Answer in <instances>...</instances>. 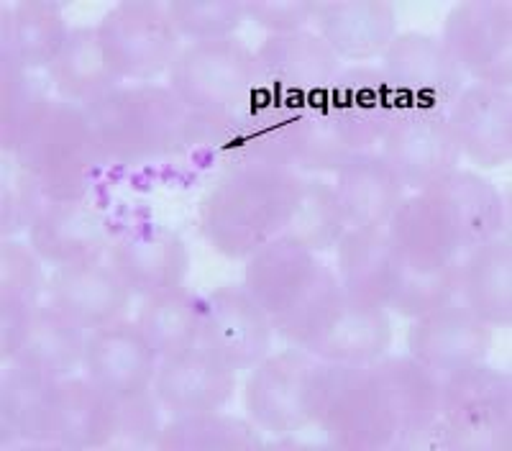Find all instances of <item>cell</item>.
<instances>
[{
    "instance_id": "8",
    "label": "cell",
    "mask_w": 512,
    "mask_h": 451,
    "mask_svg": "<svg viewBox=\"0 0 512 451\" xmlns=\"http://www.w3.org/2000/svg\"><path fill=\"white\" fill-rule=\"evenodd\" d=\"M169 90L187 111H244L259 93L256 57L239 39L192 41L167 72Z\"/></svg>"
},
{
    "instance_id": "19",
    "label": "cell",
    "mask_w": 512,
    "mask_h": 451,
    "mask_svg": "<svg viewBox=\"0 0 512 451\" xmlns=\"http://www.w3.org/2000/svg\"><path fill=\"white\" fill-rule=\"evenodd\" d=\"M159 367V354L136 321H121L90 331L82 372L113 400L149 393Z\"/></svg>"
},
{
    "instance_id": "12",
    "label": "cell",
    "mask_w": 512,
    "mask_h": 451,
    "mask_svg": "<svg viewBox=\"0 0 512 451\" xmlns=\"http://www.w3.org/2000/svg\"><path fill=\"white\" fill-rule=\"evenodd\" d=\"M443 47L464 77L510 88L512 8L500 0H469L448 13Z\"/></svg>"
},
{
    "instance_id": "26",
    "label": "cell",
    "mask_w": 512,
    "mask_h": 451,
    "mask_svg": "<svg viewBox=\"0 0 512 451\" xmlns=\"http://www.w3.org/2000/svg\"><path fill=\"white\" fill-rule=\"evenodd\" d=\"M392 344L390 316L379 305L341 295L305 349L331 364H372Z\"/></svg>"
},
{
    "instance_id": "6",
    "label": "cell",
    "mask_w": 512,
    "mask_h": 451,
    "mask_svg": "<svg viewBox=\"0 0 512 451\" xmlns=\"http://www.w3.org/2000/svg\"><path fill=\"white\" fill-rule=\"evenodd\" d=\"M328 382V362L308 349L269 352L246 380V413L259 431L297 434L318 423Z\"/></svg>"
},
{
    "instance_id": "10",
    "label": "cell",
    "mask_w": 512,
    "mask_h": 451,
    "mask_svg": "<svg viewBox=\"0 0 512 451\" xmlns=\"http://www.w3.org/2000/svg\"><path fill=\"white\" fill-rule=\"evenodd\" d=\"M100 41L121 80L149 82L172 70L180 39L167 6L159 3H118L98 26Z\"/></svg>"
},
{
    "instance_id": "17",
    "label": "cell",
    "mask_w": 512,
    "mask_h": 451,
    "mask_svg": "<svg viewBox=\"0 0 512 451\" xmlns=\"http://www.w3.org/2000/svg\"><path fill=\"white\" fill-rule=\"evenodd\" d=\"M318 103L351 154L374 152L400 108L382 72L367 65L341 72Z\"/></svg>"
},
{
    "instance_id": "29",
    "label": "cell",
    "mask_w": 512,
    "mask_h": 451,
    "mask_svg": "<svg viewBox=\"0 0 512 451\" xmlns=\"http://www.w3.org/2000/svg\"><path fill=\"white\" fill-rule=\"evenodd\" d=\"M85 341L88 331L57 311L52 303L34 305L24 336L6 362L44 380H62L82 367Z\"/></svg>"
},
{
    "instance_id": "1",
    "label": "cell",
    "mask_w": 512,
    "mask_h": 451,
    "mask_svg": "<svg viewBox=\"0 0 512 451\" xmlns=\"http://www.w3.org/2000/svg\"><path fill=\"white\" fill-rule=\"evenodd\" d=\"M297 172L244 162L228 167L200 203V231L218 254L249 259L285 236L300 193Z\"/></svg>"
},
{
    "instance_id": "28",
    "label": "cell",
    "mask_w": 512,
    "mask_h": 451,
    "mask_svg": "<svg viewBox=\"0 0 512 451\" xmlns=\"http://www.w3.org/2000/svg\"><path fill=\"white\" fill-rule=\"evenodd\" d=\"M336 195L349 229H387L405 185L377 152L351 154L336 172Z\"/></svg>"
},
{
    "instance_id": "37",
    "label": "cell",
    "mask_w": 512,
    "mask_h": 451,
    "mask_svg": "<svg viewBox=\"0 0 512 451\" xmlns=\"http://www.w3.org/2000/svg\"><path fill=\"white\" fill-rule=\"evenodd\" d=\"M346 229H349V223H346L341 203H338L336 188L318 177H305L300 182V193H297L295 208H292L290 223L285 229L287 239L318 254L336 249Z\"/></svg>"
},
{
    "instance_id": "18",
    "label": "cell",
    "mask_w": 512,
    "mask_h": 451,
    "mask_svg": "<svg viewBox=\"0 0 512 451\" xmlns=\"http://www.w3.org/2000/svg\"><path fill=\"white\" fill-rule=\"evenodd\" d=\"M492 346V326L472 313L459 298L436 311L413 318L408 331V354L436 377H448L482 364Z\"/></svg>"
},
{
    "instance_id": "4",
    "label": "cell",
    "mask_w": 512,
    "mask_h": 451,
    "mask_svg": "<svg viewBox=\"0 0 512 451\" xmlns=\"http://www.w3.org/2000/svg\"><path fill=\"white\" fill-rule=\"evenodd\" d=\"M36 180L49 203L85 200L105 157L85 108L49 100L6 149Z\"/></svg>"
},
{
    "instance_id": "31",
    "label": "cell",
    "mask_w": 512,
    "mask_h": 451,
    "mask_svg": "<svg viewBox=\"0 0 512 451\" xmlns=\"http://www.w3.org/2000/svg\"><path fill=\"white\" fill-rule=\"evenodd\" d=\"M456 298L487 326L507 328L512 318V252L510 239L479 244L461 257Z\"/></svg>"
},
{
    "instance_id": "34",
    "label": "cell",
    "mask_w": 512,
    "mask_h": 451,
    "mask_svg": "<svg viewBox=\"0 0 512 451\" xmlns=\"http://www.w3.org/2000/svg\"><path fill=\"white\" fill-rule=\"evenodd\" d=\"M70 36L64 16L52 3H18L3 21V65L21 70H49Z\"/></svg>"
},
{
    "instance_id": "45",
    "label": "cell",
    "mask_w": 512,
    "mask_h": 451,
    "mask_svg": "<svg viewBox=\"0 0 512 451\" xmlns=\"http://www.w3.org/2000/svg\"><path fill=\"white\" fill-rule=\"evenodd\" d=\"M246 16L254 21L256 26L272 34H295V31H305V26L313 24L318 3H308V0H256V3H246Z\"/></svg>"
},
{
    "instance_id": "11",
    "label": "cell",
    "mask_w": 512,
    "mask_h": 451,
    "mask_svg": "<svg viewBox=\"0 0 512 451\" xmlns=\"http://www.w3.org/2000/svg\"><path fill=\"white\" fill-rule=\"evenodd\" d=\"M379 72L400 106L438 113H448L466 88L464 72L443 47V41L420 31L397 34L384 49Z\"/></svg>"
},
{
    "instance_id": "32",
    "label": "cell",
    "mask_w": 512,
    "mask_h": 451,
    "mask_svg": "<svg viewBox=\"0 0 512 451\" xmlns=\"http://www.w3.org/2000/svg\"><path fill=\"white\" fill-rule=\"evenodd\" d=\"M338 282L349 298L387 308L400 262L384 229H346L336 244Z\"/></svg>"
},
{
    "instance_id": "2",
    "label": "cell",
    "mask_w": 512,
    "mask_h": 451,
    "mask_svg": "<svg viewBox=\"0 0 512 451\" xmlns=\"http://www.w3.org/2000/svg\"><path fill=\"white\" fill-rule=\"evenodd\" d=\"M244 287L264 308L274 334L300 349L313 341L344 295L336 272L287 236L269 241L246 259Z\"/></svg>"
},
{
    "instance_id": "5",
    "label": "cell",
    "mask_w": 512,
    "mask_h": 451,
    "mask_svg": "<svg viewBox=\"0 0 512 451\" xmlns=\"http://www.w3.org/2000/svg\"><path fill=\"white\" fill-rule=\"evenodd\" d=\"M105 162L149 164L180 152L190 116L182 100L164 85H118L85 106Z\"/></svg>"
},
{
    "instance_id": "9",
    "label": "cell",
    "mask_w": 512,
    "mask_h": 451,
    "mask_svg": "<svg viewBox=\"0 0 512 451\" xmlns=\"http://www.w3.org/2000/svg\"><path fill=\"white\" fill-rule=\"evenodd\" d=\"M438 418L454 441V449H510V377L484 362L443 377Z\"/></svg>"
},
{
    "instance_id": "20",
    "label": "cell",
    "mask_w": 512,
    "mask_h": 451,
    "mask_svg": "<svg viewBox=\"0 0 512 451\" xmlns=\"http://www.w3.org/2000/svg\"><path fill=\"white\" fill-rule=\"evenodd\" d=\"M236 390V372L205 346L159 357L152 393L172 418L221 410Z\"/></svg>"
},
{
    "instance_id": "16",
    "label": "cell",
    "mask_w": 512,
    "mask_h": 451,
    "mask_svg": "<svg viewBox=\"0 0 512 451\" xmlns=\"http://www.w3.org/2000/svg\"><path fill=\"white\" fill-rule=\"evenodd\" d=\"M274 328L244 285H223L203 298L200 346L233 372L251 369L272 352Z\"/></svg>"
},
{
    "instance_id": "42",
    "label": "cell",
    "mask_w": 512,
    "mask_h": 451,
    "mask_svg": "<svg viewBox=\"0 0 512 451\" xmlns=\"http://www.w3.org/2000/svg\"><path fill=\"white\" fill-rule=\"evenodd\" d=\"M49 200L44 198L34 177L8 154L3 167V188H0V226L3 236L29 231L31 223Z\"/></svg>"
},
{
    "instance_id": "35",
    "label": "cell",
    "mask_w": 512,
    "mask_h": 451,
    "mask_svg": "<svg viewBox=\"0 0 512 451\" xmlns=\"http://www.w3.org/2000/svg\"><path fill=\"white\" fill-rule=\"evenodd\" d=\"M200 308L203 300L187 293L185 287H177L144 298L136 313V326L159 357H169L200 344Z\"/></svg>"
},
{
    "instance_id": "41",
    "label": "cell",
    "mask_w": 512,
    "mask_h": 451,
    "mask_svg": "<svg viewBox=\"0 0 512 451\" xmlns=\"http://www.w3.org/2000/svg\"><path fill=\"white\" fill-rule=\"evenodd\" d=\"M177 34L192 41L231 39L244 24V3L233 0H175L167 6Z\"/></svg>"
},
{
    "instance_id": "21",
    "label": "cell",
    "mask_w": 512,
    "mask_h": 451,
    "mask_svg": "<svg viewBox=\"0 0 512 451\" xmlns=\"http://www.w3.org/2000/svg\"><path fill=\"white\" fill-rule=\"evenodd\" d=\"M461 157L482 167H505L512 157L510 88L466 82L446 113Z\"/></svg>"
},
{
    "instance_id": "13",
    "label": "cell",
    "mask_w": 512,
    "mask_h": 451,
    "mask_svg": "<svg viewBox=\"0 0 512 451\" xmlns=\"http://www.w3.org/2000/svg\"><path fill=\"white\" fill-rule=\"evenodd\" d=\"M379 157L390 164L405 190L415 193L459 170L461 162L446 113L413 106L397 108L379 144Z\"/></svg>"
},
{
    "instance_id": "39",
    "label": "cell",
    "mask_w": 512,
    "mask_h": 451,
    "mask_svg": "<svg viewBox=\"0 0 512 451\" xmlns=\"http://www.w3.org/2000/svg\"><path fill=\"white\" fill-rule=\"evenodd\" d=\"M456 277H459V264L454 267H402L400 264L387 308L410 321L425 316L456 300Z\"/></svg>"
},
{
    "instance_id": "44",
    "label": "cell",
    "mask_w": 512,
    "mask_h": 451,
    "mask_svg": "<svg viewBox=\"0 0 512 451\" xmlns=\"http://www.w3.org/2000/svg\"><path fill=\"white\" fill-rule=\"evenodd\" d=\"M118 403V439L134 446H157L162 434V405L154 393H141Z\"/></svg>"
},
{
    "instance_id": "22",
    "label": "cell",
    "mask_w": 512,
    "mask_h": 451,
    "mask_svg": "<svg viewBox=\"0 0 512 451\" xmlns=\"http://www.w3.org/2000/svg\"><path fill=\"white\" fill-rule=\"evenodd\" d=\"M108 252L118 277L141 298L177 290L190 270L185 241L164 226H139L126 231Z\"/></svg>"
},
{
    "instance_id": "43",
    "label": "cell",
    "mask_w": 512,
    "mask_h": 451,
    "mask_svg": "<svg viewBox=\"0 0 512 451\" xmlns=\"http://www.w3.org/2000/svg\"><path fill=\"white\" fill-rule=\"evenodd\" d=\"M39 254L29 244L3 241L0 249V300L36 305L41 290H47Z\"/></svg>"
},
{
    "instance_id": "23",
    "label": "cell",
    "mask_w": 512,
    "mask_h": 451,
    "mask_svg": "<svg viewBox=\"0 0 512 451\" xmlns=\"http://www.w3.org/2000/svg\"><path fill=\"white\" fill-rule=\"evenodd\" d=\"M29 246L52 267L100 262L111 249L108 223L85 200L47 203L31 223Z\"/></svg>"
},
{
    "instance_id": "30",
    "label": "cell",
    "mask_w": 512,
    "mask_h": 451,
    "mask_svg": "<svg viewBox=\"0 0 512 451\" xmlns=\"http://www.w3.org/2000/svg\"><path fill=\"white\" fill-rule=\"evenodd\" d=\"M425 190L443 205L446 216L451 218L464 254L474 246L497 239L505 231V198L487 177L469 170H454Z\"/></svg>"
},
{
    "instance_id": "33",
    "label": "cell",
    "mask_w": 512,
    "mask_h": 451,
    "mask_svg": "<svg viewBox=\"0 0 512 451\" xmlns=\"http://www.w3.org/2000/svg\"><path fill=\"white\" fill-rule=\"evenodd\" d=\"M59 100L85 108L121 85L116 67L105 52L98 29H72L57 59L47 70Z\"/></svg>"
},
{
    "instance_id": "24",
    "label": "cell",
    "mask_w": 512,
    "mask_h": 451,
    "mask_svg": "<svg viewBox=\"0 0 512 451\" xmlns=\"http://www.w3.org/2000/svg\"><path fill=\"white\" fill-rule=\"evenodd\" d=\"M49 303L85 331L126 318L134 293L111 264L90 262L57 267L47 282Z\"/></svg>"
},
{
    "instance_id": "25",
    "label": "cell",
    "mask_w": 512,
    "mask_h": 451,
    "mask_svg": "<svg viewBox=\"0 0 512 451\" xmlns=\"http://www.w3.org/2000/svg\"><path fill=\"white\" fill-rule=\"evenodd\" d=\"M384 231L402 267H454L464 257L454 223L428 190L402 200Z\"/></svg>"
},
{
    "instance_id": "27",
    "label": "cell",
    "mask_w": 512,
    "mask_h": 451,
    "mask_svg": "<svg viewBox=\"0 0 512 451\" xmlns=\"http://www.w3.org/2000/svg\"><path fill=\"white\" fill-rule=\"evenodd\" d=\"M313 24L338 59L367 62L382 57L397 36L395 8L377 0H331L318 3Z\"/></svg>"
},
{
    "instance_id": "7",
    "label": "cell",
    "mask_w": 512,
    "mask_h": 451,
    "mask_svg": "<svg viewBox=\"0 0 512 451\" xmlns=\"http://www.w3.org/2000/svg\"><path fill=\"white\" fill-rule=\"evenodd\" d=\"M318 426L338 449H395L402 426L372 364H331Z\"/></svg>"
},
{
    "instance_id": "40",
    "label": "cell",
    "mask_w": 512,
    "mask_h": 451,
    "mask_svg": "<svg viewBox=\"0 0 512 451\" xmlns=\"http://www.w3.org/2000/svg\"><path fill=\"white\" fill-rule=\"evenodd\" d=\"M0 139L3 149H8L16 141V136L24 131L26 123L47 106L49 100V77H39V72L21 70V67L3 65L0 77Z\"/></svg>"
},
{
    "instance_id": "15",
    "label": "cell",
    "mask_w": 512,
    "mask_h": 451,
    "mask_svg": "<svg viewBox=\"0 0 512 451\" xmlns=\"http://www.w3.org/2000/svg\"><path fill=\"white\" fill-rule=\"evenodd\" d=\"M118 439V403L88 377L49 380L41 410V444L103 449Z\"/></svg>"
},
{
    "instance_id": "36",
    "label": "cell",
    "mask_w": 512,
    "mask_h": 451,
    "mask_svg": "<svg viewBox=\"0 0 512 451\" xmlns=\"http://www.w3.org/2000/svg\"><path fill=\"white\" fill-rule=\"evenodd\" d=\"M157 446L167 451H249L262 446V439L251 421L213 410L172 418V423L162 428Z\"/></svg>"
},
{
    "instance_id": "3",
    "label": "cell",
    "mask_w": 512,
    "mask_h": 451,
    "mask_svg": "<svg viewBox=\"0 0 512 451\" xmlns=\"http://www.w3.org/2000/svg\"><path fill=\"white\" fill-rule=\"evenodd\" d=\"M349 157V147L320 103H290L262 95L239 111L233 164L256 162L297 175H336Z\"/></svg>"
},
{
    "instance_id": "38",
    "label": "cell",
    "mask_w": 512,
    "mask_h": 451,
    "mask_svg": "<svg viewBox=\"0 0 512 451\" xmlns=\"http://www.w3.org/2000/svg\"><path fill=\"white\" fill-rule=\"evenodd\" d=\"M47 382L44 377L8 364L0 385V421L3 434H11V441L41 444V410Z\"/></svg>"
},
{
    "instance_id": "14",
    "label": "cell",
    "mask_w": 512,
    "mask_h": 451,
    "mask_svg": "<svg viewBox=\"0 0 512 451\" xmlns=\"http://www.w3.org/2000/svg\"><path fill=\"white\" fill-rule=\"evenodd\" d=\"M254 57L259 90L290 103H318L344 72L341 59L313 31L267 36Z\"/></svg>"
}]
</instances>
